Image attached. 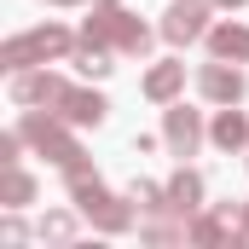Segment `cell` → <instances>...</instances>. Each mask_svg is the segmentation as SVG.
Returning a JSON list of instances; mask_svg holds the SVG:
<instances>
[{
	"instance_id": "cell-10",
	"label": "cell",
	"mask_w": 249,
	"mask_h": 249,
	"mask_svg": "<svg viewBox=\"0 0 249 249\" xmlns=\"http://www.w3.org/2000/svg\"><path fill=\"white\" fill-rule=\"evenodd\" d=\"M70 64H75V70H81V75H93V81H99V75H110V70H116V64H110V47H105V41H93V35H87V41H81V47H70Z\"/></svg>"
},
{
	"instance_id": "cell-14",
	"label": "cell",
	"mask_w": 249,
	"mask_h": 249,
	"mask_svg": "<svg viewBox=\"0 0 249 249\" xmlns=\"http://www.w3.org/2000/svg\"><path fill=\"white\" fill-rule=\"evenodd\" d=\"M209 133H214V145H226V151H238V145H249V122L238 116V110H220Z\"/></svg>"
},
{
	"instance_id": "cell-13",
	"label": "cell",
	"mask_w": 249,
	"mask_h": 249,
	"mask_svg": "<svg viewBox=\"0 0 249 249\" xmlns=\"http://www.w3.org/2000/svg\"><path fill=\"white\" fill-rule=\"evenodd\" d=\"M29 197H35V180H29V174H23L18 162H6V180H0V203H6V209H23Z\"/></svg>"
},
{
	"instance_id": "cell-4",
	"label": "cell",
	"mask_w": 249,
	"mask_h": 249,
	"mask_svg": "<svg viewBox=\"0 0 249 249\" xmlns=\"http://www.w3.org/2000/svg\"><path fill=\"white\" fill-rule=\"evenodd\" d=\"M18 133H23V139H29V145H35V151H41L47 162H58V168H70V162H81V145L70 139V122H64L58 110H53V116L29 110V116L18 122Z\"/></svg>"
},
{
	"instance_id": "cell-18",
	"label": "cell",
	"mask_w": 249,
	"mask_h": 249,
	"mask_svg": "<svg viewBox=\"0 0 249 249\" xmlns=\"http://www.w3.org/2000/svg\"><path fill=\"white\" fill-rule=\"evenodd\" d=\"M53 6H81V0H53Z\"/></svg>"
},
{
	"instance_id": "cell-15",
	"label": "cell",
	"mask_w": 249,
	"mask_h": 249,
	"mask_svg": "<svg viewBox=\"0 0 249 249\" xmlns=\"http://www.w3.org/2000/svg\"><path fill=\"white\" fill-rule=\"evenodd\" d=\"M197 197H203V180L197 174H174L168 180V209H197Z\"/></svg>"
},
{
	"instance_id": "cell-6",
	"label": "cell",
	"mask_w": 249,
	"mask_h": 249,
	"mask_svg": "<svg viewBox=\"0 0 249 249\" xmlns=\"http://www.w3.org/2000/svg\"><path fill=\"white\" fill-rule=\"evenodd\" d=\"M53 110H58V116H64L70 127H99L110 105H105V99H99L93 87H64V99L53 105Z\"/></svg>"
},
{
	"instance_id": "cell-5",
	"label": "cell",
	"mask_w": 249,
	"mask_h": 249,
	"mask_svg": "<svg viewBox=\"0 0 249 249\" xmlns=\"http://www.w3.org/2000/svg\"><path fill=\"white\" fill-rule=\"evenodd\" d=\"M12 99H18V105H47V110H53V105L64 99V75L35 70V64H29V70H12Z\"/></svg>"
},
{
	"instance_id": "cell-8",
	"label": "cell",
	"mask_w": 249,
	"mask_h": 249,
	"mask_svg": "<svg viewBox=\"0 0 249 249\" xmlns=\"http://www.w3.org/2000/svg\"><path fill=\"white\" fill-rule=\"evenodd\" d=\"M203 18H209V12H203V0H180V6H174V12L162 18V35H168L174 47H186V41H197V35L209 29Z\"/></svg>"
},
{
	"instance_id": "cell-7",
	"label": "cell",
	"mask_w": 249,
	"mask_h": 249,
	"mask_svg": "<svg viewBox=\"0 0 249 249\" xmlns=\"http://www.w3.org/2000/svg\"><path fill=\"white\" fill-rule=\"evenodd\" d=\"M162 139H168V151H174V157H191V151L203 145V122H197V110L174 105V110H168V122H162Z\"/></svg>"
},
{
	"instance_id": "cell-3",
	"label": "cell",
	"mask_w": 249,
	"mask_h": 249,
	"mask_svg": "<svg viewBox=\"0 0 249 249\" xmlns=\"http://www.w3.org/2000/svg\"><path fill=\"white\" fill-rule=\"evenodd\" d=\"M64 186H70V197L81 203V214H93L105 232H122V226H127V209L99 186V174H93L87 162H70V168H64Z\"/></svg>"
},
{
	"instance_id": "cell-1",
	"label": "cell",
	"mask_w": 249,
	"mask_h": 249,
	"mask_svg": "<svg viewBox=\"0 0 249 249\" xmlns=\"http://www.w3.org/2000/svg\"><path fill=\"white\" fill-rule=\"evenodd\" d=\"M87 35L105 41V47H116V53H127V58H145V53H151V29H145L133 12H122L116 0H105V6L87 18Z\"/></svg>"
},
{
	"instance_id": "cell-16",
	"label": "cell",
	"mask_w": 249,
	"mask_h": 249,
	"mask_svg": "<svg viewBox=\"0 0 249 249\" xmlns=\"http://www.w3.org/2000/svg\"><path fill=\"white\" fill-rule=\"evenodd\" d=\"M41 238H70V214H47L41 220Z\"/></svg>"
},
{
	"instance_id": "cell-9",
	"label": "cell",
	"mask_w": 249,
	"mask_h": 249,
	"mask_svg": "<svg viewBox=\"0 0 249 249\" xmlns=\"http://www.w3.org/2000/svg\"><path fill=\"white\" fill-rule=\"evenodd\" d=\"M203 93H209L214 105H238V99H244V75L226 70V64H209V70H203Z\"/></svg>"
},
{
	"instance_id": "cell-11",
	"label": "cell",
	"mask_w": 249,
	"mask_h": 249,
	"mask_svg": "<svg viewBox=\"0 0 249 249\" xmlns=\"http://www.w3.org/2000/svg\"><path fill=\"white\" fill-rule=\"evenodd\" d=\"M180 87H186V64H157L145 75V99H157V105H168Z\"/></svg>"
},
{
	"instance_id": "cell-12",
	"label": "cell",
	"mask_w": 249,
	"mask_h": 249,
	"mask_svg": "<svg viewBox=\"0 0 249 249\" xmlns=\"http://www.w3.org/2000/svg\"><path fill=\"white\" fill-rule=\"evenodd\" d=\"M209 47H214V58H244L249 64V29L244 23H220V29H209Z\"/></svg>"
},
{
	"instance_id": "cell-2",
	"label": "cell",
	"mask_w": 249,
	"mask_h": 249,
	"mask_svg": "<svg viewBox=\"0 0 249 249\" xmlns=\"http://www.w3.org/2000/svg\"><path fill=\"white\" fill-rule=\"evenodd\" d=\"M70 47H75V41H70V29H64V23H35V29L12 35V41L0 47V64H6V70H29V64L64 58Z\"/></svg>"
},
{
	"instance_id": "cell-17",
	"label": "cell",
	"mask_w": 249,
	"mask_h": 249,
	"mask_svg": "<svg viewBox=\"0 0 249 249\" xmlns=\"http://www.w3.org/2000/svg\"><path fill=\"white\" fill-rule=\"evenodd\" d=\"M214 6H244V0H214Z\"/></svg>"
}]
</instances>
